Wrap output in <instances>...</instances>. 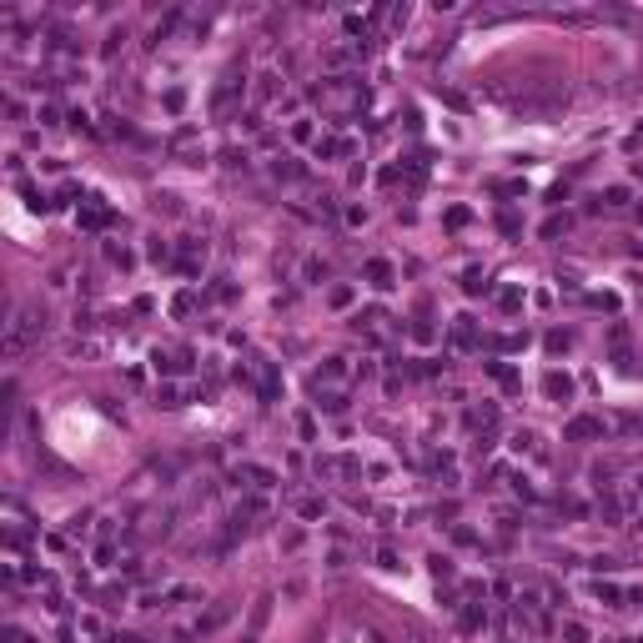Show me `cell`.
Masks as SVG:
<instances>
[{
  "label": "cell",
  "mask_w": 643,
  "mask_h": 643,
  "mask_svg": "<svg viewBox=\"0 0 643 643\" xmlns=\"http://www.w3.org/2000/svg\"><path fill=\"white\" fill-rule=\"evenodd\" d=\"M40 332H46V312L20 307V312H15V322H10V332H6V352H10V357H15V352H26Z\"/></svg>",
  "instance_id": "1"
},
{
  "label": "cell",
  "mask_w": 643,
  "mask_h": 643,
  "mask_svg": "<svg viewBox=\"0 0 643 643\" xmlns=\"http://www.w3.org/2000/svg\"><path fill=\"white\" fill-rule=\"evenodd\" d=\"M237 96H242V71L231 66V71L222 76V85H217V96H211V111H217V116H231V106H237Z\"/></svg>",
  "instance_id": "2"
},
{
  "label": "cell",
  "mask_w": 643,
  "mask_h": 643,
  "mask_svg": "<svg viewBox=\"0 0 643 643\" xmlns=\"http://www.w3.org/2000/svg\"><path fill=\"white\" fill-rule=\"evenodd\" d=\"M81 226H85V231H106V226H111V206H106L101 197H85V206H81Z\"/></svg>",
  "instance_id": "3"
},
{
  "label": "cell",
  "mask_w": 643,
  "mask_h": 643,
  "mask_svg": "<svg viewBox=\"0 0 643 643\" xmlns=\"http://www.w3.org/2000/svg\"><path fill=\"white\" fill-rule=\"evenodd\" d=\"M362 458H317V478H357Z\"/></svg>",
  "instance_id": "4"
},
{
  "label": "cell",
  "mask_w": 643,
  "mask_h": 643,
  "mask_svg": "<svg viewBox=\"0 0 643 643\" xmlns=\"http://www.w3.org/2000/svg\"><path fill=\"white\" fill-rule=\"evenodd\" d=\"M201 262H206V242L186 237V242H181V256H176V267H181L186 276H197V272H201Z\"/></svg>",
  "instance_id": "5"
},
{
  "label": "cell",
  "mask_w": 643,
  "mask_h": 643,
  "mask_svg": "<svg viewBox=\"0 0 643 643\" xmlns=\"http://www.w3.org/2000/svg\"><path fill=\"white\" fill-rule=\"evenodd\" d=\"M151 362H156V372H166V377L191 372V352H186V347H176V352H156Z\"/></svg>",
  "instance_id": "6"
},
{
  "label": "cell",
  "mask_w": 643,
  "mask_h": 643,
  "mask_svg": "<svg viewBox=\"0 0 643 643\" xmlns=\"http://www.w3.org/2000/svg\"><path fill=\"white\" fill-rule=\"evenodd\" d=\"M231 478H237V483L247 478L251 487H262V492H267V487H276V473H272V467H256V462H242V467H237Z\"/></svg>",
  "instance_id": "7"
},
{
  "label": "cell",
  "mask_w": 643,
  "mask_h": 643,
  "mask_svg": "<svg viewBox=\"0 0 643 643\" xmlns=\"http://www.w3.org/2000/svg\"><path fill=\"white\" fill-rule=\"evenodd\" d=\"M563 437H568V442H583V437H603V422H598V417H573V422L563 427Z\"/></svg>",
  "instance_id": "8"
},
{
  "label": "cell",
  "mask_w": 643,
  "mask_h": 643,
  "mask_svg": "<svg viewBox=\"0 0 643 643\" xmlns=\"http://www.w3.org/2000/svg\"><path fill=\"white\" fill-rule=\"evenodd\" d=\"M543 392H548L553 402H568V397H573V377H568V372H558V367H553V372L543 377Z\"/></svg>",
  "instance_id": "9"
},
{
  "label": "cell",
  "mask_w": 643,
  "mask_h": 643,
  "mask_svg": "<svg viewBox=\"0 0 643 643\" xmlns=\"http://www.w3.org/2000/svg\"><path fill=\"white\" fill-rule=\"evenodd\" d=\"M347 151H352L347 136H317V161H337V156H347Z\"/></svg>",
  "instance_id": "10"
},
{
  "label": "cell",
  "mask_w": 643,
  "mask_h": 643,
  "mask_svg": "<svg viewBox=\"0 0 643 643\" xmlns=\"http://www.w3.org/2000/svg\"><path fill=\"white\" fill-rule=\"evenodd\" d=\"M367 282H372V287H382V292H387V287H397V272H392V262L372 256V262H367Z\"/></svg>",
  "instance_id": "11"
},
{
  "label": "cell",
  "mask_w": 643,
  "mask_h": 643,
  "mask_svg": "<svg viewBox=\"0 0 643 643\" xmlns=\"http://www.w3.org/2000/svg\"><path fill=\"white\" fill-rule=\"evenodd\" d=\"M453 347H462V352H467V347H478V327H473V317H458V322H453Z\"/></svg>",
  "instance_id": "12"
},
{
  "label": "cell",
  "mask_w": 643,
  "mask_h": 643,
  "mask_svg": "<svg viewBox=\"0 0 643 643\" xmlns=\"http://www.w3.org/2000/svg\"><path fill=\"white\" fill-rule=\"evenodd\" d=\"M492 422H498V407H492V402H483V407H473V412H467V427H473V433H487Z\"/></svg>",
  "instance_id": "13"
},
{
  "label": "cell",
  "mask_w": 643,
  "mask_h": 643,
  "mask_svg": "<svg viewBox=\"0 0 643 643\" xmlns=\"http://www.w3.org/2000/svg\"><path fill=\"white\" fill-rule=\"evenodd\" d=\"M226 618H231V603H217V608H211V613L201 618V624H197V633H217V628L226 624Z\"/></svg>",
  "instance_id": "14"
},
{
  "label": "cell",
  "mask_w": 643,
  "mask_h": 643,
  "mask_svg": "<svg viewBox=\"0 0 643 643\" xmlns=\"http://www.w3.org/2000/svg\"><path fill=\"white\" fill-rule=\"evenodd\" d=\"M171 151H176V156H191V151H201V136H197V131H176V141H171Z\"/></svg>",
  "instance_id": "15"
},
{
  "label": "cell",
  "mask_w": 643,
  "mask_h": 643,
  "mask_svg": "<svg viewBox=\"0 0 643 643\" xmlns=\"http://www.w3.org/2000/svg\"><path fill=\"white\" fill-rule=\"evenodd\" d=\"M462 292H467V297L487 292V276H483V267H467V272H462Z\"/></svg>",
  "instance_id": "16"
},
{
  "label": "cell",
  "mask_w": 643,
  "mask_h": 643,
  "mask_svg": "<svg viewBox=\"0 0 643 643\" xmlns=\"http://www.w3.org/2000/svg\"><path fill=\"white\" fill-rule=\"evenodd\" d=\"M487 372L498 377V382H503L508 392H518V387H523V382H518V372H512V367H503V362H487Z\"/></svg>",
  "instance_id": "17"
},
{
  "label": "cell",
  "mask_w": 643,
  "mask_h": 643,
  "mask_svg": "<svg viewBox=\"0 0 643 643\" xmlns=\"http://www.w3.org/2000/svg\"><path fill=\"white\" fill-rule=\"evenodd\" d=\"M498 307H503V312H518V307H523V292H518V287H503V292H498Z\"/></svg>",
  "instance_id": "18"
},
{
  "label": "cell",
  "mask_w": 643,
  "mask_h": 643,
  "mask_svg": "<svg viewBox=\"0 0 643 643\" xmlns=\"http://www.w3.org/2000/svg\"><path fill=\"white\" fill-rule=\"evenodd\" d=\"M563 643H588V628L578 624V618H568V624H563Z\"/></svg>",
  "instance_id": "19"
},
{
  "label": "cell",
  "mask_w": 643,
  "mask_h": 643,
  "mask_svg": "<svg viewBox=\"0 0 643 643\" xmlns=\"http://www.w3.org/2000/svg\"><path fill=\"white\" fill-rule=\"evenodd\" d=\"M171 312H176V317H191V312H197V292H181L176 302H171Z\"/></svg>",
  "instance_id": "20"
},
{
  "label": "cell",
  "mask_w": 643,
  "mask_h": 643,
  "mask_svg": "<svg viewBox=\"0 0 643 643\" xmlns=\"http://www.w3.org/2000/svg\"><path fill=\"white\" fill-rule=\"evenodd\" d=\"M276 96V76L267 71V76H256V101H272Z\"/></svg>",
  "instance_id": "21"
},
{
  "label": "cell",
  "mask_w": 643,
  "mask_h": 643,
  "mask_svg": "<svg viewBox=\"0 0 643 643\" xmlns=\"http://www.w3.org/2000/svg\"><path fill=\"white\" fill-rule=\"evenodd\" d=\"M272 171H276V176H287V181H302V166H297V161H287V156H282V161H276Z\"/></svg>",
  "instance_id": "22"
},
{
  "label": "cell",
  "mask_w": 643,
  "mask_h": 643,
  "mask_svg": "<svg viewBox=\"0 0 643 643\" xmlns=\"http://www.w3.org/2000/svg\"><path fill=\"white\" fill-rule=\"evenodd\" d=\"M598 598H603L608 608H624V593H618L613 583H598Z\"/></svg>",
  "instance_id": "23"
},
{
  "label": "cell",
  "mask_w": 643,
  "mask_h": 643,
  "mask_svg": "<svg viewBox=\"0 0 643 643\" xmlns=\"http://www.w3.org/2000/svg\"><path fill=\"white\" fill-rule=\"evenodd\" d=\"M156 402H161V407H181V392L166 382V387H156Z\"/></svg>",
  "instance_id": "24"
},
{
  "label": "cell",
  "mask_w": 643,
  "mask_h": 643,
  "mask_svg": "<svg viewBox=\"0 0 643 643\" xmlns=\"http://www.w3.org/2000/svg\"><path fill=\"white\" fill-rule=\"evenodd\" d=\"M598 201H603V206H624V201H628V191H624V186H608Z\"/></svg>",
  "instance_id": "25"
},
{
  "label": "cell",
  "mask_w": 643,
  "mask_h": 643,
  "mask_svg": "<svg viewBox=\"0 0 643 643\" xmlns=\"http://www.w3.org/2000/svg\"><path fill=\"white\" fill-rule=\"evenodd\" d=\"M412 337H417V342H433L437 332H433V322H427V317H417V322H412Z\"/></svg>",
  "instance_id": "26"
},
{
  "label": "cell",
  "mask_w": 643,
  "mask_h": 643,
  "mask_svg": "<svg viewBox=\"0 0 643 643\" xmlns=\"http://www.w3.org/2000/svg\"><path fill=\"white\" fill-rule=\"evenodd\" d=\"M297 512H302V518H322V498H302Z\"/></svg>",
  "instance_id": "27"
},
{
  "label": "cell",
  "mask_w": 643,
  "mask_h": 643,
  "mask_svg": "<svg viewBox=\"0 0 643 643\" xmlns=\"http://www.w3.org/2000/svg\"><path fill=\"white\" fill-rule=\"evenodd\" d=\"M35 121H40V126H60V111H56V106H40Z\"/></svg>",
  "instance_id": "28"
},
{
  "label": "cell",
  "mask_w": 643,
  "mask_h": 643,
  "mask_svg": "<svg viewBox=\"0 0 643 643\" xmlns=\"http://www.w3.org/2000/svg\"><path fill=\"white\" fill-rule=\"evenodd\" d=\"M106 256H111L116 267H131V251H126V247H106Z\"/></svg>",
  "instance_id": "29"
},
{
  "label": "cell",
  "mask_w": 643,
  "mask_h": 643,
  "mask_svg": "<svg viewBox=\"0 0 643 643\" xmlns=\"http://www.w3.org/2000/svg\"><path fill=\"white\" fill-rule=\"evenodd\" d=\"M548 352H568V332H548Z\"/></svg>",
  "instance_id": "30"
},
{
  "label": "cell",
  "mask_w": 643,
  "mask_h": 643,
  "mask_svg": "<svg viewBox=\"0 0 643 643\" xmlns=\"http://www.w3.org/2000/svg\"><path fill=\"white\" fill-rule=\"evenodd\" d=\"M156 206H161V211H171V217H176V211H181V201L171 197V191H161V197H156Z\"/></svg>",
  "instance_id": "31"
},
{
  "label": "cell",
  "mask_w": 643,
  "mask_h": 643,
  "mask_svg": "<svg viewBox=\"0 0 643 643\" xmlns=\"http://www.w3.org/2000/svg\"><path fill=\"white\" fill-rule=\"evenodd\" d=\"M322 276H327V262H317V256H312V262H307V282H322Z\"/></svg>",
  "instance_id": "32"
},
{
  "label": "cell",
  "mask_w": 643,
  "mask_h": 643,
  "mask_svg": "<svg viewBox=\"0 0 643 643\" xmlns=\"http://www.w3.org/2000/svg\"><path fill=\"white\" fill-rule=\"evenodd\" d=\"M151 262H171V247H166V242H161V237H156V242H151Z\"/></svg>",
  "instance_id": "33"
},
{
  "label": "cell",
  "mask_w": 643,
  "mask_h": 643,
  "mask_svg": "<svg viewBox=\"0 0 643 643\" xmlns=\"http://www.w3.org/2000/svg\"><path fill=\"white\" fill-rule=\"evenodd\" d=\"M267 603H272V598H262V603L251 608V628H262V624H267Z\"/></svg>",
  "instance_id": "34"
},
{
  "label": "cell",
  "mask_w": 643,
  "mask_h": 643,
  "mask_svg": "<svg viewBox=\"0 0 643 643\" xmlns=\"http://www.w3.org/2000/svg\"><path fill=\"white\" fill-rule=\"evenodd\" d=\"M618 427L624 433H643V417H618Z\"/></svg>",
  "instance_id": "35"
},
{
  "label": "cell",
  "mask_w": 643,
  "mask_h": 643,
  "mask_svg": "<svg viewBox=\"0 0 643 643\" xmlns=\"http://www.w3.org/2000/svg\"><path fill=\"white\" fill-rule=\"evenodd\" d=\"M10 643H35L31 633H20V628H10Z\"/></svg>",
  "instance_id": "36"
},
{
  "label": "cell",
  "mask_w": 643,
  "mask_h": 643,
  "mask_svg": "<svg viewBox=\"0 0 643 643\" xmlns=\"http://www.w3.org/2000/svg\"><path fill=\"white\" fill-rule=\"evenodd\" d=\"M116 643H141V638H136V633H121V638H116Z\"/></svg>",
  "instance_id": "37"
},
{
  "label": "cell",
  "mask_w": 643,
  "mask_h": 643,
  "mask_svg": "<svg viewBox=\"0 0 643 643\" xmlns=\"http://www.w3.org/2000/svg\"><path fill=\"white\" fill-rule=\"evenodd\" d=\"M638 217H643V206H638Z\"/></svg>",
  "instance_id": "38"
},
{
  "label": "cell",
  "mask_w": 643,
  "mask_h": 643,
  "mask_svg": "<svg viewBox=\"0 0 643 643\" xmlns=\"http://www.w3.org/2000/svg\"><path fill=\"white\" fill-rule=\"evenodd\" d=\"M638 171H643V161H638Z\"/></svg>",
  "instance_id": "39"
}]
</instances>
